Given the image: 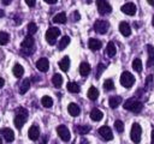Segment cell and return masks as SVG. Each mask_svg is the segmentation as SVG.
Returning <instances> with one entry per match:
<instances>
[{
    "label": "cell",
    "instance_id": "1",
    "mask_svg": "<svg viewBox=\"0 0 154 144\" xmlns=\"http://www.w3.org/2000/svg\"><path fill=\"white\" fill-rule=\"evenodd\" d=\"M123 107H124V109H128L132 113H140L143 108V104H142V102H140L136 98H129L124 102Z\"/></svg>",
    "mask_w": 154,
    "mask_h": 144
},
{
    "label": "cell",
    "instance_id": "2",
    "mask_svg": "<svg viewBox=\"0 0 154 144\" xmlns=\"http://www.w3.org/2000/svg\"><path fill=\"white\" fill-rule=\"evenodd\" d=\"M26 118H28V112H26V109H24V108H18L17 115H16V118H14V126H16L17 128H20V127L25 124Z\"/></svg>",
    "mask_w": 154,
    "mask_h": 144
},
{
    "label": "cell",
    "instance_id": "3",
    "mask_svg": "<svg viewBox=\"0 0 154 144\" xmlns=\"http://www.w3.org/2000/svg\"><path fill=\"white\" fill-rule=\"evenodd\" d=\"M134 83H135V78H134V76L130 72L125 71V72L122 73V76H120V84L124 88H131L134 85Z\"/></svg>",
    "mask_w": 154,
    "mask_h": 144
},
{
    "label": "cell",
    "instance_id": "4",
    "mask_svg": "<svg viewBox=\"0 0 154 144\" xmlns=\"http://www.w3.org/2000/svg\"><path fill=\"white\" fill-rule=\"evenodd\" d=\"M141 134H142V128L141 126L135 122L131 127V133H130V137H131V140L135 143V144H138L140 140H141Z\"/></svg>",
    "mask_w": 154,
    "mask_h": 144
},
{
    "label": "cell",
    "instance_id": "5",
    "mask_svg": "<svg viewBox=\"0 0 154 144\" xmlns=\"http://www.w3.org/2000/svg\"><path fill=\"white\" fill-rule=\"evenodd\" d=\"M59 35H60V30H59L58 28H55V26H52V28H49V29L47 30V32H46V40H47L51 44H54V42H55V40L58 38Z\"/></svg>",
    "mask_w": 154,
    "mask_h": 144
},
{
    "label": "cell",
    "instance_id": "6",
    "mask_svg": "<svg viewBox=\"0 0 154 144\" xmlns=\"http://www.w3.org/2000/svg\"><path fill=\"white\" fill-rule=\"evenodd\" d=\"M108 28H109V25H108V23H107L106 20L99 19V20H96V22L94 23V30H95L97 34H105V32L108 30Z\"/></svg>",
    "mask_w": 154,
    "mask_h": 144
},
{
    "label": "cell",
    "instance_id": "7",
    "mask_svg": "<svg viewBox=\"0 0 154 144\" xmlns=\"http://www.w3.org/2000/svg\"><path fill=\"white\" fill-rule=\"evenodd\" d=\"M96 7L99 10V12L101 14H105V13H109L112 11V7L111 5L106 1V0H96Z\"/></svg>",
    "mask_w": 154,
    "mask_h": 144
},
{
    "label": "cell",
    "instance_id": "8",
    "mask_svg": "<svg viewBox=\"0 0 154 144\" xmlns=\"http://www.w3.org/2000/svg\"><path fill=\"white\" fill-rule=\"evenodd\" d=\"M57 132H58V136L60 137V139H63L64 142H67V140H70V131L67 130V127L66 126H64V125H60V126H58L57 127Z\"/></svg>",
    "mask_w": 154,
    "mask_h": 144
},
{
    "label": "cell",
    "instance_id": "9",
    "mask_svg": "<svg viewBox=\"0 0 154 144\" xmlns=\"http://www.w3.org/2000/svg\"><path fill=\"white\" fill-rule=\"evenodd\" d=\"M99 133H100V136H101L105 140H112V139H113L112 130H111L108 126H101V127L99 128Z\"/></svg>",
    "mask_w": 154,
    "mask_h": 144
},
{
    "label": "cell",
    "instance_id": "10",
    "mask_svg": "<svg viewBox=\"0 0 154 144\" xmlns=\"http://www.w3.org/2000/svg\"><path fill=\"white\" fill-rule=\"evenodd\" d=\"M22 48L25 49V50H28L29 54H31L30 52L34 49V38H32L31 35H28V36L23 40V42H22Z\"/></svg>",
    "mask_w": 154,
    "mask_h": 144
},
{
    "label": "cell",
    "instance_id": "11",
    "mask_svg": "<svg viewBox=\"0 0 154 144\" xmlns=\"http://www.w3.org/2000/svg\"><path fill=\"white\" fill-rule=\"evenodd\" d=\"M120 10H122V12H124V13L128 14V16H134V14L136 13V6H135V4H132V2H128V4L123 5Z\"/></svg>",
    "mask_w": 154,
    "mask_h": 144
},
{
    "label": "cell",
    "instance_id": "12",
    "mask_svg": "<svg viewBox=\"0 0 154 144\" xmlns=\"http://www.w3.org/2000/svg\"><path fill=\"white\" fill-rule=\"evenodd\" d=\"M36 67H37L38 71H41V72H46V71L48 70V67H49V62H48V60H47L46 58H41V59L37 60V62H36Z\"/></svg>",
    "mask_w": 154,
    "mask_h": 144
},
{
    "label": "cell",
    "instance_id": "13",
    "mask_svg": "<svg viewBox=\"0 0 154 144\" xmlns=\"http://www.w3.org/2000/svg\"><path fill=\"white\" fill-rule=\"evenodd\" d=\"M119 31H120V34H122L123 36L128 37V36H130V34H131V28H130V25H129L126 22H122V23L119 24Z\"/></svg>",
    "mask_w": 154,
    "mask_h": 144
},
{
    "label": "cell",
    "instance_id": "14",
    "mask_svg": "<svg viewBox=\"0 0 154 144\" xmlns=\"http://www.w3.org/2000/svg\"><path fill=\"white\" fill-rule=\"evenodd\" d=\"M28 136H29V138H30L31 140H36V139L38 138V136H40V130H38V127L35 126V125H32V126L29 128V131H28Z\"/></svg>",
    "mask_w": 154,
    "mask_h": 144
},
{
    "label": "cell",
    "instance_id": "15",
    "mask_svg": "<svg viewBox=\"0 0 154 144\" xmlns=\"http://www.w3.org/2000/svg\"><path fill=\"white\" fill-rule=\"evenodd\" d=\"M147 50H148V61H147V66L152 67L154 65V47L148 44L147 46Z\"/></svg>",
    "mask_w": 154,
    "mask_h": 144
},
{
    "label": "cell",
    "instance_id": "16",
    "mask_svg": "<svg viewBox=\"0 0 154 144\" xmlns=\"http://www.w3.org/2000/svg\"><path fill=\"white\" fill-rule=\"evenodd\" d=\"M90 70H91V67H90V65L88 62H81V65H79V73H81L82 77H87L90 73Z\"/></svg>",
    "mask_w": 154,
    "mask_h": 144
},
{
    "label": "cell",
    "instance_id": "17",
    "mask_svg": "<svg viewBox=\"0 0 154 144\" xmlns=\"http://www.w3.org/2000/svg\"><path fill=\"white\" fill-rule=\"evenodd\" d=\"M67 110H69V114L72 115V116H77L81 113V108L76 103H70L69 107H67Z\"/></svg>",
    "mask_w": 154,
    "mask_h": 144
},
{
    "label": "cell",
    "instance_id": "18",
    "mask_svg": "<svg viewBox=\"0 0 154 144\" xmlns=\"http://www.w3.org/2000/svg\"><path fill=\"white\" fill-rule=\"evenodd\" d=\"M2 136H4L5 140L8 142V143H11L14 139V132L11 128H4L2 130Z\"/></svg>",
    "mask_w": 154,
    "mask_h": 144
},
{
    "label": "cell",
    "instance_id": "19",
    "mask_svg": "<svg viewBox=\"0 0 154 144\" xmlns=\"http://www.w3.org/2000/svg\"><path fill=\"white\" fill-rule=\"evenodd\" d=\"M88 46H89V48H90L91 50H97V49H100V48H101L102 43H101V41H100V40L90 38V40H89V42H88Z\"/></svg>",
    "mask_w": 154,
    "mask_h": 144
},
{
    "label": "cell",
    "instance_id": "20",
    "mask_svg": "<svg viewBox=\"0 0 154 144\" xmlns=\"http://www.w3.org/2000/svg\"><path fill=\"white\" fill-rule=\"evenodd\" d=\"M102 116H103V114H102L101 110H99V109H96V108L91 109V112H90V119H91L93 121H100V120L102 119Z\"/></svg>",
    "mask_w": 154,
    "mask_h": 144
},
{
    "label": "cell",
    "instance_id": "21",
    "mask_svg": "<svg viewBox=\"0 0 154 144\" xmlns=\"http://www.w3.org/2000/svg\"><path fill=\"white\" fill-rule=\"evenodd\" d=\"M59 67H60V70L64 71V72H66V71L69 70V67H70V59H69V56H64V58L59 61Z\"/></svg>",
    "mask_w": 154,
    "mask_h": 144
},
{
    "label": "cell",
    "instance_id": "22",
    "mask_svg": "<svg viewBox=\"0 0 154 144\" xmlns=\"http://www.w3.org/2000/svg\"><path fill=\"white\" fill-rule=\"evenodd\" d=\"M120 102H122V97L120 96H112L108 100V104H109L111 108H117L120 104Z\"/></svg>",
    "mask_w": 154,
    "mask_h": 144
},
{
    "label": "cell",
    "instance_id": "23",
    "mask_svg": "<svg viewBox=\"0 0 154 144\" xmlns=\"http://www.w3.org/2000/svg\"><path fill=\"white\" fill-rule=\"evenodd\" d=\"M30 88V80L29 78H25L20 84H19V92L20 94H25Z\"/></svg>",
    "mask_w": 154,
    "mask_h": 144
},
{
    "label": "cell",
    "instance_id": "24",
    "mask_svg": "<svg viewBox=\"0 0 154 144\" xmlns=\"http://www.w3.org/2000/svg\"><path fill=\"white\" fill-rule=\"evenodd\" d=\"M53 22L54 23H59V24H64L66 22V13L65 12H60V13L55 14L53 17Z\"/></svg>",
    "mask_w": 154,
    "mask_h": 144
},
{
    "label": "cell",
    "instance_id": "25",
    "mask_svg": "<svg viewBox=\"0 0 154 144\" xmlns=\"http://www.w3.org/2000/svg\"><path fill=\"white\" fill-rule=\"evenodd\" d=\"M13 74H14V77H17V78H20L22 76H23V73H24V68H23V66L22 65H19V64H16L14 66H13Z\"/></svg>",
    "mask_w": 154,
    "mask_h": 144
},
{
    "label": "cell",
    "instance_id": "26",
    "mask_svg": "<svg viewBox=\"0 0 154 144\" xmlns=\"http://www.w3.org/2000/svg\"><path fill=\"white\" fill-rule=\"evenodd\" d=\"M67 90H69L70 92H72V94H78L79 90H81V88H79V85H78L77 83H75V82H69V83H67Z\"/></svg>",
    "mask_w": 154,
    "mask_h": 144
},
{
    "label": "cell",
    "instance_id": "27",
    "mask_svg": "<svg viewBox=\"0 0 154 144\" xmlns=\"http://www.w3.org/2000/svg\"><path fill=\"white\" fill-rule=\"evenodd\" d=\"M52 83H53V85H54L55 88H60L61 84H63V77H61V74L55 73V74L53 76V78H52Z\"/></svg>",
    "mask_w": 154,
    "mask_h": 144
},
{
    "label": "cell",
    "instance_id": "28",
    "mask_svg": "<svg viewBox=\"0 0 154 144\" xmlns=\"http://www.w3.org/2000/svg\"><path fill=\"white\" fill-rule=\"evenodd\" d=\"M69 43H70V37L69 36H63V38L59 41V43H58V48L60 49V50H63V49H65L67 46H69Z\"/></svg>",
    "mask_w": 154,
    "mask_h": 144
},
{
    "label": "cell",
    "instance_id": "29",
    "mask_svg": "<svg viewBox=\"0 0 154 144\" xmlns=\"http://www.w3.org/2000/svg\"><path fill=\"white\" fill-rule=\"evenodd\" d=\"M116 46H114V43L113 42H108V44H107V47H106V53H107V55L108 56H114L116 55Z\"/></svg>",
    "mask_w": 154,
    "mask_h": 144
},
{
    "label": "cell",
    "instance_id": "30",
    "mask_svg": "<svg viewBox=\"0 0 154 144\" xmlns=\"http://www.w3.org/2000/svg\"><path fill=\"white\" fill-rule=\"evenodd\" d=\"M88 97L90 100H93V101L99 97V91H97V89L95 86H90L89 88V90H88Z\"/></svg>",
    "mask_w": 154,
    "mask_h": 144
},
{
    "label": "cell",
    "instance_id": "31",
    "mask_svg": "<svg viewBox=\"0 0 154 144\" xmlns=\"http://www.w3.org/2000/svg\"><path fill=\"white\" fill-rule=\"evenodd\" d=\"M41 103H42L43 107L51 108V107L53 106V100H52V97H49V96H43V97L41 98Z\"/></svg>",
    "mask_w": 154,
    "mask_h": 144
},
{
    "label": "cell",
    "instance_id": "32",
    "mask_svg": "<svg viewBox=\"0 0 154 144\" xmlns=\"http://www.w3.org/2000/svg\"><path fill=\"white\" fill-rule=\"evenodd\" d=\"M142 67H143V65H142L141 59H134V61H132V68L136 72H141L142 71Z\"/></svg>",
    "mask_w": 154,
    "mask_h": 144
},
{
    "label": "cell",
    "instance_id": "33",
    "mask_svg": "<svg viewBox=\"0 0 154 144\" xmlns=\"http://www.w3.org/2000/svg\"><path fill=\"white\" fill-rule=\"evenodd\" d=\"M75 131L79 134H85L89 132V126H85V125H77L75 127Z\"/></svg>",
    "mask_w": 154,
    "mask_h": 144
},
{
    "label": "cell",
    "instance_id": "34",
    "mask_svg": "<svg viewBox=\"0 0 154 144\" xmlns=\"http://www.w3.org/2000/svg\"><path fill=\"white\" fill-rule=\"evenodd\" d=\"M8 41H10V36H8V34L1 31V32H0V44L4 46V44H6Z\"/></svg>",
    "mask_w": 154,
    "mask_h": 144
},
{
    "label": "cell",
    "instance_id": "35",
    "mask_svg": "<svg viewBox=\"0 0 154 144\" xmlns=\"http://www.w3.org/2000/svg\"><path fill=\"white\" fill-rule=\"evenodd\" d=\"M114 128H116L117 132L122 133L123 130H124V124H123V121H122V120H116V121H114Z\"/></svg>",
    "mask_w": 154,
    "mask_h": 144
},
{
    "label": "cell",
    "instance_id": "36",
    "mask_svg": "<svg viewBox=\"0 0 154 144\" xmlns=\"http://www.w3.org/2000/svg\"><path fill=\"white\" fill-rule=\"evenodd\" d=\"M103 89L106 90H113L114 89V83L112 79H106L103 83Z\"/></svg>",
    "mask_w": 154,
    "mask_h": 144
},
{
    "label": "cell",
    "instance_id": "37",
    "mask_svg": "<svg viewBox=\"0 0 154 144\" xmlns=\"http://www.w3.org/2000/svg\"><path fill=\"white\" fill-rule=\"evenodd\" d=\"M37 31V25L35 24V23H29L28 24V32H29V35H32V34H35Z\"/></svg>",
    "mask_w": 154,
    "mask_h": 144
},
{
    "label": "cell",
    "instance_id": "38",
    "mask_svg": "<svg viewBox=\"0 0 154 144\" xmlns=\"http://www.w3.org/2000/svg\"><path fill=\"white\" fill-rule=\"evenodd\" d=\"M103 68H105V65H103V64H99V65H97V68H96V73H95V77H96V78H99V77L101 76V73H102Z\"/></svg>",
    "mask_w": 154,
    "mask_h": 144
},
{
    "label": "cell",
    "instance_id": "39",
    "mask_svg": "<svg viewBox=\"0 0 154 144\" xmlns=\"http://www.w3.org/2000/svg\"><path fill=\"white\" fill-rule=\"evenodd\" d=\"M25 2H26V5H28L29 7H34V6H35L36 0H25Z\"/></svg>",
    "mask_w": 154,
    "mask_h": 144
},
{
    "label": "cell",
    "instance_id": "40",
    "mask_svg": "<svg viewBox=\"0 0 154 144\" xmlns=\"http://www.w3.org/2000/svg\"><path fill=\"white\" fill-rule=\"evenodd\" d=\"M152 79H153L152 76H148V77H147V85H149V84L152 83Z\"/></svg>",
    "mask_w": 154,
    "mask_h": 144
},
{
    "label": "cell",
    "instance_id": "41",
    "mask_svg": "<svg viewBox=\"0 0 154 144\" xmlns=\"http://www.w3.org/2000/svg\"><path fill=\"white\" fill-rule=\"evenodd\" d=\"M73 14H75V16H73V18H75V20H78V19H79V13H78V12H75Z\"/></svg>",
    "mask_w": 154,
    "mask_h": 144
},
{
    "label": "cell",
    "instance_id": "42",
    "mask_svg": "<svg viewBox=\"0 0 154 144\" xmlns=\"http://www.w3.org/2000/svg\"><path fill=\"white\" fill-rule=\"evenodd\" d=\"M45 1H46L47 4H55L58 0H45Z\"/></svg>",
    "mask_w": 154,
    "mask_h": 144
},
{
    "label": "cell",
    "instance_id": "43",
    "mask_svg": "<svg viewBox=\"0 0 154 144\" xmlns=\"http://www.w3.org/2000/svg\"><path fill=\"white\" fill-rule=\"evenodd\" d=\"M46 139H47V137L43 136V137H42V140H41V144H46Z\"/></svg>",
    "mask_w": 154,
    "mask_h": 144
},
{
    "label": "cell",
    "instance_id": "44",
    "mask_svg": "<svg viewBox=\"0 0 154 144\" xmlns=\"http://www.w3.org/2000/svg\"><path fill=\"white\" fill-rule=\"evenodd\" d=\"M4 84H5V80H4L2 78H0V88H2V86H4Z\"/></svg>",
    "mask_w": 154,
    "mask_h": 144
},
{
    "label": "cell",
    "instance_id": "45",
    "mask_svg": "<svg viewBox=\"0 0 154 144\" xmlns=\"http://www.w3.org/2000/svg\"><path fill=\"white\" fill-rule=\"evenodd\" d=\"M10 2H11V0H2V4L4 5H8Z\"/></svg>",
    "mask_w": 154,
    "mask_h": 144
},
{
    "label": "cell",
    "instance_id": "46",
    "mask_svg": "<svg viewBox=\"0 0 154 144\" xmlns=\"http://www.w3.org/2000/svg\"><path fill=\"white\" fill-rule=\"evenodd\" d=\"M152 144H154V130L152 131Z\"/></svg>",
    "mask_w": 154,
    "mask_h": 144
},
{
    "label": "cell",
    "instance_id": "47",
    "mask_svg": "<svg viewBox=\"0 0 154 144\" xmlns=\"http://www.w3.org/2000/svg\"><path fill=\"white\" fill-rule=\"evenodd\" d=\"M147 1H148V4H149V5L154 6V0H147Z\"/></svg>",
    "mask_w": 154,
    "mask_h": 144
},
{
    "label": "cell",
    "instance_id": "48",
    "mask_svg": "<svg viewBox=\"0 0 154 144\" xmlns=\"http://www.w3.org/2000/svg\"><path fill=\"white\" fill-rule=\"evenodd\" d=\"M4 14H5V13H4V11H2V10H0V18H1V17H4Z\"/></svg>",
    "mask_w": 154,
    "mask_h": 144
},
{
    "label": "cell",
    "instance_id": "49",
    "mask_svg": "<svg viewBox=\"0 0 154 144\" xmlns=\"http://www.w3.org/2000/svg\"><path fill=\"white\" fill-rule=\"evenodd\" d=\"M152 24H153V26H154V16H153V19H152Z\"/></svg>",
    "mask_w": 154,
    "mask_h": 144
},
{
    "label": "cell",
    "instance_id": "50",
    "mask_svg": "<svg viewBox=\"0 0 154 144\" xmlns=\"http://www.w3.org/2000/svg\"><path fill=\"white\" fill-rule=\"evenodd\" d=\"M81 144H89L88 142H83V143H81Z\"/></svg>",
    "mask_w": 154,
    "mask_h": 144
},
{
    "label": "cell",
    "instance_id": "51",
    "mask_svg": "<svg viewBox=\"0 0 154 144\" xmlns=\"http://www.w3.org/2000/svg\"><path fill=\"white\" fill-rule=\"evenodd\" d=\"M0 144H2V139L1 138H0Z\"/></svg>",
    "mask_w": 154,
    "mask_h": 144
}]
</instances>
